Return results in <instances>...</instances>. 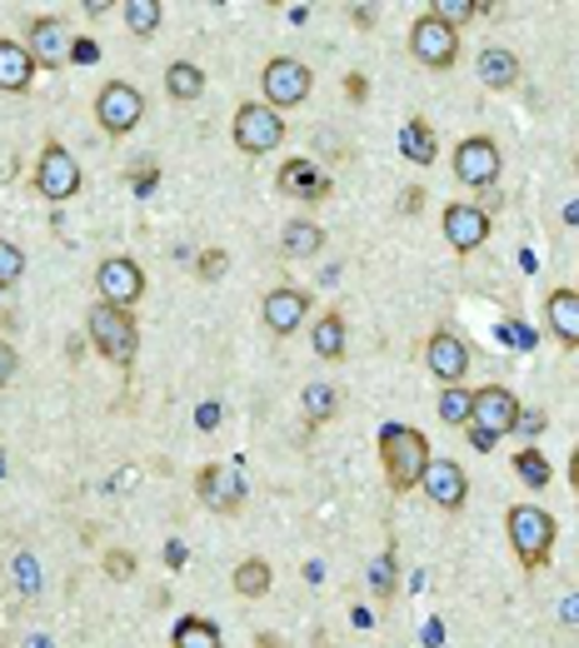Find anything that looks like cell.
Instances as JSON below:
<instances>
[{"label":"cell","instance_id":"cell-1","mask_svg":"<svg viewBox=\"0 0 579 648\" xmlns=\"http://www.w3.org/2000/svg\"><path fill=\"white\" fill-rule=\"evenodd\" d=\"M430 460H435V454H430L425 429H414V425H385L379 429V464H385V479H390L395 494L420 489Z\"/></svg>","mask_w":579,"mask_h":648},{"label":"cell","instance_id":"cell-2","mask_svg":"<svg viewBox=\"0 0 579 648\" xmlns=\"http://www.w3.org/2000/svg\"><path fill=\"white\" fill-rule=\"evenodd\" d=\"M85 334L100 350V359H110L116 369H131L135 354H141V325H135V309H116L106 299H95L85 309Z\"/></svg>","mask_w":579,"mask_h":648},{"label":"cell","instance_id":"cell-3","mask_svg":"<svg viewBox=\"0 0 579 648\" xmlns=\"http://www.w3.org/2000/svg\"><path fill=\"white\" fill-rule=\"evenodd\" d=\"M505 534H509V549L520 559V568H544L550 554H555V539H559V524L550 509L540 504H509L505 514Z\"/></svg>","mask_w":579,"mask_h":648},{"label":"cell","instance_id":"cell-4","mask_svg":"<svg viewBox=\"0 0 579 648\" xmlns=\"http://www.w3.org/2000/svg\"><path fill=\"white\" fill-rule=\"evenodd\" d=\"M230 140H236L240 155L261 160V155H270L285 145V115L270 110L265 100H245V106L236 110V120H230Z\"/></svg>","mask_w":579,"mask_h":648},{"label":"cell","instance_id":"cell-5","mask_svg":"<svg viewBox=\"0 0 579 648\" xmlns=\"http://www.w3.org/2000/svg\"><path fill=\"white\" fill-rule=\"evenodd\" d=\"M36 195L50 205H65L81 195V166L60 140H46L36 155Z\"/></svg>","mask_w":579,"mask_h":648},{"label":"cell","instance_id":"cell-6","mask_svg":"<svg viewBox=\"0 0 579 648\" xmlns=\"http://www.w3.org/2000/svg\"><path fill=\"white\" fill-rule=\"evenodd\" d=\"M310 85H315V75H310V65H305V60H295V56H275L270 65L261 71V90H265V106H270V110L305 106Z\"/></svg>","mask_w":579,"mask_h":648},{"label":"cell","instance_id":"cell-7","mask_svg":"<svg viewBox=\"0 0 579 648\" xmlns=\"http://www.w3.org/2000/svg\"><path fill=\"white\" fill-rule=\"evenodd\" d=\"M141 115H145V95L135 90L131 81L100 85V95H95V120H100V130H106L110 140L131 135V130L141 125Z\"/></svg>","mask_w":579,"mask_h":648},{"label":"cell","instance_id":"cell-8","mask_svg":"<svg viewBox=\"0 0 579 648\" xmlns=\"http://www.w3.org/2000/svg\"><path fill=\"white\" fill-rule=\"evenodd\" d=\"M410 56L425 65V71H449L455 60H460V30L435 15H420L410 25Z\"/></svg>","mask_w":579,"mask_h":648},{"label":"cell","instance_id":"cell-9","mask_svg":"<svg viewBox=\"0 0 579 648\" xmlns=\"http://www.w3.org/2000/svg\"><path fill=\"white\" fill-rule=\"evenodd\" d=\"M439 230H445L455 255H474V249L490 245V210H480L470 200H449L445 215H439Z\"/></svg>","mask_w":579,"mask_h":648},{"label":"cell","instance_id":"cell-10","mask_svg":"<svg viewBox=\"0 0 579 648\" xmlns=\"http://www.w3.org/2000/svg\"><path fill=\"white\" fill-rule=\"evenodd\" d=\"M95 290H100V299L116 309H135L145 295V270L135 265L131 255H110L100 270H95Z\"/></svg>","mask_w":579,"mask_h":648},{"label":"cell","instance_id":"cell-11","mask_svg":"<svg viewBox=\"0 0 579 648\" xmlns=\"http://www.w3.org/2000/svg\"><path fill=\"white\" fill-rule=\"evenodd\" d=\"M520 409H524V404L515 400V389L485 384V389H474V414H470V425L485 429V435H495V439H505V435H515V425H520Z\"/></svg>","mask_w":579,"mask_h":648},{"label":"cell","instance_id":"cell-12","mask_svg":"<svg viewBox=\"0 0 579 648\" xmlns=\"http://www.w3.org/2000/svg\"><path fill=\"white\" fill-rule=\"evenodd\" d=\"M195 494H201V504L210 509V514H240V504H245V479H240L236 464H205L201 474H195Z\"/></svg>","mask_w":579,"mask_h":648},{"label":"cell","instance_id":"cell-13","mask_svg":"<svg viewBox=\"0 0 579 648\" xmlns=\"http://www.w3.org/2000/svg\"><path fill=\"white\" fill-rule=\"evenodd\" d=\"M455 180L470 189H490L499 180V145L490 135H470L455 145Z\"/></svg>","mask_w":579,"mask_h":648},{"label":"cell","instance_id":"cell-14","mask_svg":"<svg viewBox=\"0 0 579 648\" xmlns=\"http://www.w3.org/2000/svg\"><path fill=\"white\" fill-rule=\"evenodd\" d=\"M275 189H280V195H290V200H300V205H319V200H330L335 180H330V170H319L315 160L295 155V160H285V166H280Z\"/></svg>","mask_w":579,"mask_h":648},{"label":"cell","instance_id":"cell-15","mask_svg":"<svg viewBox=\"0 0 579 648\" xmlns=\"http://www.w3.org/2000/svg\"><path fill=\"white\" fill-rule=\"evenodd\" d=\"M425 369L439 379V389L465 384V375H470V344L455 330H435L425 344Z\"/></svg>","mask_w":579,"mask_h":648},{"label":"cell","instance_id":"cell-16","mask_svg":"<svg viewBox=\"0 0 579 648\" xmlns=\"http://www.w3.org/2000/svg\"><path fill=\"white\" fill-rule=\"evenodd\" d=\"M420 489H425V499L435 509H445V514H460V509L470 504V474H465L455 460H430Z\"/></svg>","mask_w":579,"mask_h":648},{"label":"cell","instance_id":"cell-17","mask_svg":"<svg viewBox=\"0 0 579 648\" xmlns=\"http://www.w3.org/2000/svg\"><path fill=\"white\" fill-rule=\"evenodd\" d=\"M310 315V290H300V284H280V290H270V295L261 299V319L270 334H295L300 325H305Z\"/></svg>","mask_w":579,"mask_h":648},{"label":"cell","instance_id":"cell-18","mask_svg":"<svg viewBox=\"0 0 579 648\" xmlns=\"http://www.w3.org/2000/svg\"><path fill=\"white\" fill-rule=\"evenodd\" d=\"M25 50L36 56V65L56 71L71 60V46H65V21L60 15H36V21L25 25Z\"/></svg>","mask_w":579,"mask_h":648},{"label":"cell","instance_id":"cell-19","mask_svg":"<svg viewBox=\"0 0 579 648\" xmlns=\"http://www.w3.org/2000/svg\"><path fill=\"white\" fill-rule=\"evenodd\" d=\"M544 325H550V334H555L565 350H579V290H550V299H544Z\"/></svg>","mask_w":579,"mask_h":648},{"label":"cell","instance_id":"cell-20","mask_svg":"<svg viewBox=\"0 0 579 648\" xmlns=\"http://www.w3.org/2000/svg\"><path fill=\"white\" fill-rule=\"evenodd\" d=\"M36 56L25 50V40H11V36H0V90H11V95H25L31 90V81H36Z\"/></svg>","mask_w":579,"mask_h":648},{"label":"cell","instance_id":"cell-21","mask_svg":"<svg viewBox=\"0 0 579 648\" xmlns=\"http://www.w3.org/2000/svg\"><path fill=\"white\" fill-rule=\"evenodd\" d=\"M474 71H480V81H485L490 90H515V85H520V56H515V50H499V46H485L480 60H474Z\"/></svg>","mask_w":579,"mask_h":648},{"label":"cell","instance_id":"cell-22","mask_svg":"<svg viewBox=\"0 0 579 648\" xmlns=\"http://www.w3.org/2000/svg\"><path fill=\"white\" fill-rule=\"evenodd\" d=\"M400 155L410 160V166H435V160H439V135L430 130V120H420V115L405 120V130H400Z\"/></svg>","mask_w":579,"mask_h":648},{"label":"cell","instance_id":"cell-23","mask_svg":"<svg viewBox=\"0 0 579 648\" xmlns=\"http://www.w3.org/2000/svg\"><path fill=\"white\" fill-rule=\"evenodd\" d=\"M310 344H315L319 359L340 365V359H345V315H340V309H325V315L315 319V330H310Z\"/></svg>","mask_w":579,"mask_h":648},{"label":"cell","instance_id":"cell-24","mask_svg":"<svg viewBox=\"0 0 579 648\" xmlns=\"http://www.w3.org/2000/svg\"><path fill=\"white\" fill-rule=\"evenodd\" d=\"M365 578H370V594H375L379 603H390L395 594H400V554H395V543H390V549H379V554L370 559Z\"/></svg>","mask_w":579,"mask_h":648},{"label":"cell","instance_id":"cell-25","mask_svg":"<svg viewBox=\"0 0 579 648\" xmlns=\"http://www.w3.org/2000/svg\"><path fill=\"white\" fill-rule=\"evenodd\" d=\"M166 90H170V100L190 106V100H201L205 95V71L195 65V60H170L166 65Z\"/></svg>","mask_w":579,"mask_h":648},{"label":"cell","instance_id":"cell-26","mask_svg":"<svg viewBox=\"0 0 579 648\" xmlns=\"http://www.w3.org/2000/svg\"><path fill=\"white\" fill-rule=\"evenodd\" d=\"M300 409H305L310 429L330 425L335 414H340V389L325 384V379H315V384H305V394H300Z\"/></svg>","mask_w":579,"mask_h":648},{"label":"cell","instance_id":"cell-27","mask_svg":"<svg viewBox=\"0 0 579 648\" xmlns=\"http://www.w3.org/2000/svg\"><path fill=\"white\" fill-rule=\"evenodd\" d=\"M170 644L176 648H225V638H220V628H215L210 619H201V613H180Z\"/></svg>","mask_w":579,"mask_h":648},{"label":"cell","instance_id":"cell-28","mask_svg":"<svg viewBox=\"0 0 579 648\" xmlns=\"http://www.w3.org/2000/svg\"><path fill=\"white\" fill-rule=\"evenodd\" d=\"M285 255H295V259H310L325 249V230H319L315 220H290L285 224V235H280Z\"/></svg>","mask_w":579,"mask_h":648},{"label":"cell","instance_id":"cell-29","mask_svg":"<svg viewBox=\"0 0 579 648\" xmlns=\"http://www.w3.org/2000/svg\"><path fill=\"white\" fill-rule=\"evenodd\" d=\"M435 414L445 419V425H470V414H474V389H465V384H449V389H439V400H435Z\"/></svg>","mask_w":579,"mask_h":648},{"label":"cell","instance_id":"cell-30","mask_svg":"<svg viewBox=\"0 0 579 648\" xmlns=\"http://www.w3.org/2000/svg\"><path fill=\"white\" fill-rule=\"evenodd\" d=\"M270 584H275V574H270L265 559H240V568H236V594L240 599H265Z\"/></svg>","mask_w":579,"mask_h":648},{"label":"cell","instance_id":"cell-31","mask_svg":"<svg viewBox=\"0 0 579 648\" xmlns=\"http://www.w3.org/2000/svg\"><path fill=\"white\" fill-rule=\"evenodd\" d=\"M120 11H125V30L145 40V36H155V30H160V15H166V5H160V0H125Z\"/></svg>","mask_w":579,"mask_h":648},{"label":"cell","instance_id":"cell-32","mask_svg":"<svg viewBox=\"0 0 579 648\" xmlns=\"http://www.w3.org/2000/svg\"><path fill=\"white\" fill-rule=\"evenodd\" d=\"M485 11H490V0H435V5H430V15L455 25V30H460L465 21H474V15H485Z\"/></svg>","mask_w":579,"mask_h":648},{"label":"cell","instance_id":"cell-33","mask_svg":"<svg viewBox=\"0 0 579 648\" xmlns=\"http://www.w3.org/2000/svg\"><path fill=\"white\" fill-rule=\"evenodd\" d=\"M515 474H520L530 489H544V484H550V460H544L540 449H520V454H515Z\"/></svg>","mask_w":579,"mask_h":648},{"label":"cell","instance_id":"cell-34","mask_svg":"<svg viewBox=\"0 0 579 648\" xmlns=\"http://www.w3.org/2000/svg\"><path fill=\"white\" fill-rule=\"evenodd\" d=\"M21 274H25V249L11 245V240H0V290H11Z\"/></svg>","mask_w":579,"mask_h":648},{"label":"cell","instance_id":"cell-35","mask_svg":"<svg viewBox=\"0 0 579 648\" xmlns=\"http://www.w3.org/2000/svg\"><path fill=\"white\" fill-rule=\"evenodd\" d=\"M100 568H106V578H116V584H125V578L135 574V554H125V549H110V554L100 559Z\"/></svg>","mask_w":579,"mask_h":648},{"label":"cell","instance_id":"cell-36","mask_svg":"<svg viewBox=\"0 0 579 648\" xmlns=\"http://www.w3.org/2000/svg\"><path fill=\"white\" fill-rule=\"evenodd\" d=\"M225 270H230V255H225V249H205V255L195 259V274H201V280H220Z\"/></svg>","mask_w":579,"mask_h":648},{"label":"cell","instance_id":"cell-37","mask_svg":"<svg viewBox=\"0 0 579 648\" xmlns=\"http://www.w3.org/2000/svg\"><path fill=\"white\" fill-rule=\"evenodd\" d=\"M15 578H21V589H25V594H36V589H40V568H36V559H31V554H15Z\"/></svg>","mask_w":579,"mask_h":648},{"label":"cell","instance_id":"cell-38","mask_svg":"<svg viewBox=\"0 0 579 648\" xmlns=\"http://www.w3.org/2000/svg\"><path fill=\"white\" fill-rule=\"evenodd\" d=\"M15 369H21V354H15L11 340H0V389H11Z\"/></svg>","mask_w":579,"mask_h":648},{"label":"cell","instance_id":"cell-39","mask_svg":"<svg viewBox=\"0 0 579 648\" xmlns=\"http://www.w3.org/2000/svg\"><path fill=\"white\" fill-rule=\"evenodd\" d=\"M499 334H505V344H515V350H534V330H524L520 319L499 325Z\"/></svg>","mask_w":579,"mask_h":648},{"label":"cell","instance_id":"cell-40","mask_svg":"<svg viewBox=\"0 0 579 648\" xmlns=\"http://www.w3.org/2000/svg\"><path fill=\"white\" fill-rule=\"evenodd\" d=\"M95 60H100V46H95L91 36L71 40V65H95Z\"/></svg>","mask_w":579,"mask_h":648},{"label":"cell","instance_id":"cell-41","mask_svg":"<svg viewBox=\"0 0 579 648\" xmlns=\"http://www.w3.org/2000/svg\"><path fill=\"white\" fill-rule=\"evenodd\" d=\"M544 425H550V419H544L540 409H520V425H515V435L534 439V435H544Z\"/></svg>","mask_w":579,"mask_h":648},{"label":"cell","instance_id":"cell-42","mask_svg":"<svg viewBox=\"0 0 579 648\" xmlns=\"http://www.w3.org/2000/svg\"><path fill=\"white\" fill-rule=\"evenodd\" d=\"M420 205H425V189L410 185V189L400 195V210H405V215H420Z\"/></svg>","mask_w":579,"mask_h":648},{"label":"cell","instance_id":"cell-43","mask_svg":"<svg viewBox=\"0 0 579 648\" xmlns=\"http://www.w3.org/2000/svg\"><path fill=\"white\" fill-rule=\"evenodd\" d=\"M465 435H470V444H474V449H485V454H490V449L499 444L495 435H485V429H474V425H465Z\"/></svg>","mask_w":579,"mask_h":648},{"label":"cell","instance_id":"cell-44","mask_svg":"<svg viewBox=\"0 0 579 648\" xmlns=\"http://www.w3.org/2000/svg\"><path fill=\"white\" fill-rule=\"evenodd\" d=\"M195 425H201V429H215V425H220V404H201Z\"/></svg>","mask_w":579,"mask_h":648},{"label":"cell","instance_id":"cell-45","mask_svg":"<svg viewBox=\"0 0 579 648\" xmlns=\"http://www.w3.org/2000/svg\"><path fill=\"white\" fill-rule=\"evenodd\" d=\"M345 85H350V100L360 106V100H365V75H360V71H350V75H345Z\"/></svg>","mask_w":579,"mask_h":648},{"label":"cell","instance_id":"cell-46","mask_svg":"<svg viewBox=\"0 0 579 648\" xmlns=\"http://www.w3.org/2000/svg\"><path fill=\"white\" fill-rule=\"evenodd\" d=\"M166 564H170V568L185 564V543H180V539H170V543H166Z\"/></svg>","mask_w":579,"mask_h":648},{"label":"cell","instance_id":"cell-47","mask_svg":"<svg viewBox=\"0 0 579 648\" xmlns=\"http://www.w3.org/2000/svg\"><path fill=\"white\" fill-rule=\"evenodd\" d=\"M559 619H565V624H579V594H569V599L559 603Z\"/></svg>","mask_w":579,"mask_h":648},{"label":"cell","instance_id":"cell-48","mask_svg":"<svg viewBox=\"0 0 579 648\" xmlns=\"http://www.w3.org/2000/svg\"><path fill=\"white\" fill-rule=\"evenodd\" d=\"M350 21L365 30V25H375V11H370V5H350Z\"/></svg>","mask_w":579,"mask_h":648},{"label":"cell","instance_id":"cell-49","mask_svg":"<svg viewBox=\"0 0 579 648\" xmlns=\"http://www.w3.org/2000/svg\"><path fill=\"white\" fill-rule=\"evenodd\" d=\"M255 648H290V644H285L280 634H270V628H265V634H255Z\"/></svg>","mask_w":579,"mask_h":648},{"label":"cell","instance_id":"cell-50","mask_svg":"<svg viewBox=\"0 0 579 648\" xmlns=\"http://www.w3.org/2000/svg\"><path fill=\"white\" fill-rule=\"evenodd\" d=\"M81 11H91V15H106V11H116V5H110V0H85Z\"/></svg>","mask_w":579,"mask_h":648},{"label":"cell","instance_id":"cell-51","mask_svg":"<svg viewBox=\"0 0 579 648\" xmlns=\"http://www.w3.org/2000/svg\"><path fill=\"white\" fill-rule=\"evenodd\" d=\"M569 484H575V494H579V449L569 454Z\"/></svg>","mask_w":579,"mask_h":648},{"label":"cell","instance_id":"cell-52","mask_svg":"<svg viewBox=\"0 0 579 648\" xmlns=\"http://www.w3.org/2000/svg\"><path fill=\"white\" fill-rule=\"evenodd\" d=\"M565 224H579V200H569V205H565Z\"/></svg>","mask_w":579,"mask_h":648},{"label":"cell","instance_id":"cell-53","mask_svg":"<svg viewBox=\"0 0 579 648\" xmlns=\"http://www.w3.org/2000/svg\"><path fill=\"white\" fill-rule=\"evenodd\" d=\"M575 175H579V155H575Z\"/></svg>","mask_w":579,"mask_h":648},{"label":"cell","instance_id":"cell-54","mask_svg":"<svg viewBox=\"0 0 579 648\" xmlns=\"http://www.w3.org/2000/svg\"><path fill=\"white\" fill-rule=\"evenodd\" d=\"M170 648H176V644H170Z\"/></svg>","mask_w":579,"mask_h":648},{"label":"cell","instance_id":"cell-55","mask_svg":"<svg viewBox=\"0 0 579 648\" xmlns=\"http://www.w3.org/2000/svg\"><path fill=\"white\" fill-rule=\"evenodd\" d=\"M575 290H579V284H575Z\"/></svg>","mask_w":579,"mask_h":648}]
</instances>
